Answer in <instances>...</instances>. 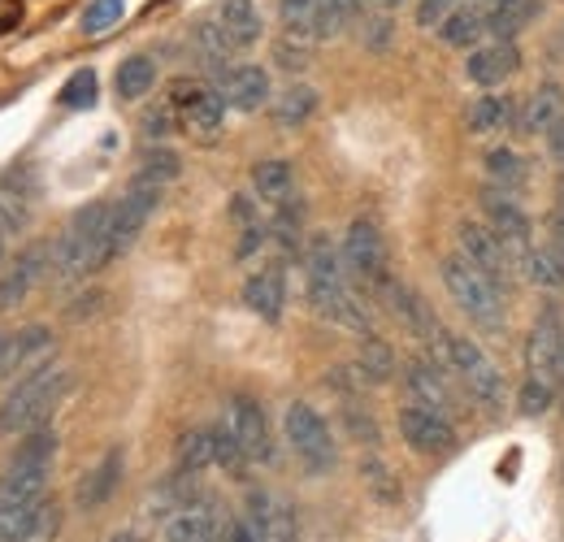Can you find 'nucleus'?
I'll use <instances>...</instances> for the list:
<instances>
[{
    "mask_svg": "<svg viewBox=\"0 0 564 542\" xmlns=\"http://www.w3.org/2000/svg\"><path fill=\"white\" fill-rule=\"evenodd\" d=\"M109 217H113V204H87L70 217V226L53 243V273L62 282H78V278L109 265V257H105Z\"/></svg>",
    "mask_w": 564,
    "mask_h": 542,
    "instance_id": "obj_1",
    "label": "nucleus"
},
{
    "mask_svg": "<svg viewBox=\"0 0 564 542\" xmlns=\"http://www.w3.org/2000/svg\"><path fill=\"white\" fill-rule=\"evenodd\" d=\"M66 391H70V373H66V369H53V365H44V369L18 378V387H13V391L4 395V404H0V438L44 430Z\"/></svg>",
    "mask_w": 564,
    "mask_h": 542,
    "instance_id": "obj_2",
    "label": "nucleus"
},
{
    "mask_svg": "<svg viewBox=\"0 0 564 542\" xmlns=\"http://www.w3.org/2000/svg\"><path fill=\"white\" fill-rule=\"evenodd\" d=\"M438 273H443L447 295L460 304V313H465L474 326H482V330H499V326H503V286L491 282L474 261H465V257H443V261H438Z\"/></svg>",
    "mask_w": 564,
    "mask_h": 542,
    "instance_id": "obj_3",
    "label": "nucleus"
},
{
    "mask_svg": "<svg viewBox=\"0 0 564 542\" xmlns=\"http://www.w3.org/2000/svg\"><path fill=\"white\" fill-rule=\"evenodd\" d=\"M53 456H57V434L48 425L35 434H22V447L13 452L4 481H0V503H44Z\"/></svg>",
    "mask_w": 564,
    "mask_h": 542,
    "instance_id": "obj_4",
    "label": "nucleus"
},
{
    "mask_svg": "<svg viewBox=\"0 0 564 542\" xmlns=\"http://www.w3.org/2000/svg\"><path fill=\"white\" fill-rule=\"evenodd\" d=\"M430 347L438 351L443 369H452V373L469 387V395H474L478 404H487V408L503 404V378H499V369H495L491 360L482 356V347H474V343L452 335V330H438V339L430 343Z\"/></svg>",
    "mask_w": 564,
    "mask_h": 542,
    "instance_id": "obj_5",
    "label": "nucleus"
},
{
    "mask_svg": "<svg viewBox=\"0 0 564 542\" xmlns=\"http://www.w3.org/2000/svg\"><path fill=\"white\" fill-rule=\"evenodd\" d=\"M282 430H286V443L291 452L313 469V474H326L335 465V434L326 425V416L308 404H291L282 416Z\"/></svg>",
    "mask_w": 564,
    "mask_h": 542,
    "instance_id": "obj_6",
    "label": "nucleus"
},
{
    "mask_svg": "<svg viewBox=\"0 0 564 542\" xmlns=\"http://www.w3.org/2000/svg\"><path fill=\"white\" fill-rule=\"evenodd\" d=\"M156 204H161V183L135 178V183L127 187V196L113 204V217H109V243H105V257H109V261L122 257V252L140 239V230L148 226V217H152Z\"/></svg>",
    "mask_w": 564,
    "mask_h": 542,
    "instance_id": "obj_7",
    "label": "nucleus"
},
{
    "mask_svg": "<svg viewBox=\"0 0 564 542\" xmlns=\"http://www.w3.org/2000/svg\"><path fill=\"white\" fill-rule=\"evenodd\" d=\"M344 261H348V273L360 278L365 286H373V291H382V282L391 278L387 270V243H382V230L369 221V217H356L352 226H348V235H344Z\"/></svg>",
    "mask_w": 564,
    "mask_h": 542,
    "instance_id": "obj_8",
    "label": "nucleus"
},
{
    "mask_svg": "<svg viewBox=\"0 0 564 542\" xmlns=\"http://www.w3.org/2000/svg\"><path fill=\"white\" fill-rule=\"evenodd\" d=\"M304 291H308V304H313L317 317H326V322H335L344 330H356V335L373 330L369 308L360 304V295L348 282H304Z\"/></svg>",
    "mask_w": 564,
    "mask_h": 542,
    "instance_id": "obj_9",
    "label": "nucleus"
},
{
    "mask_svg": "<svg viewBox=\"0 0 564 542\" xmlns=\"http://www.w3.org/2000/svg\"><path fill=\"white\" fill-rule=\"evenodd\" d=\"M456 243H460V257H465V261H474V265L487 273L491 282L508 286V273H512V252H508V243L495 235L491 226H482V221L465 217V221L456 226Z\"/></svg>",
    "mask_w": 564,
    "mask_h": 542,
    "instance_id": "obj_10",
    "label": "nucleus"
},
{
    "mask_svg": "<svg viewBox=\"0 0 564 542\" xmlns=\"http://www.w3.org/2000/svg\"><path fill=\"white\" fill-rule=\"evenodd\" d=\"M213 91L226 100V109H239V113H257L265 100H270V69L252 66V62H239V66H217L213 74Z\"/></svg>",
    "mask_w": 564,
    "mask_h": 542,
    "instance_id": "obj_11",
    "label": "nucleus"
},
{
    "mask_svg": "<svg viewBox=\"0 0 564 542\" xmlns=\"http://www.w3.org/2000/svg\"><path fill=\"white\" fill-rule=\"evenodd\" d=\"M174 113L196 139H213L226 122V100L205 83H174Z\"/></svg>",
    "mask_w": 564,
    "mask_h": 542,
    "instance_id": "obj_12",
    "label": "nucleus"
},
{
    "mask_svg": "<svg viewBox=\"0 0 564 542\" xmlns=\"http://www.w3.org/2000/svg\"><path fill=\"white\" fill-rule=\"evenodd\" d=\"M400 434L413 452L422 456H443L456 447V425L447 421V412L425 404H404L400 408Z\"/></svg>",
    "mask_w": 564,
    "mask_h": 542,
    "instance_id": "obj_13",
    "label": "nucleus"
},
{
    "mask_svg": "<svg viewBox=\"0 0 564 542\" xmlns=\"http://www.w3.org/2000/svg\"><path fill=\"white\" fill-rule=\"evenodd\" d=\"M226 421H230V430L239 434V443H243L248 460H257V465H274L270 421H265V408L257 404L252 395H230V404H226Z\"/></svg>",
    "mask_w": 564,
    "mask_h": 542,
    "instance_id": "obj_14",
    "label": "nucleus"
},
{
    "mask_svg": "<svg viewBox=\"0 0 564 542\" xmlns=\"http://www.w3.org/2000/svg\"><path fill=\"white\" fill-rule=\"evenodd\" d=\"M279 18L282 26H286V35L291 40H304V44L330 40V35H339L348 26L326 0H279Z\"/></svg>",
    "mask_w": 564,
    "mask_h": 542,
    "instance_id": "obj_15",
    "label": "nucleus"
},
{
    "mask_svg": "<svg viewBox=\"0 0 564 542\" xmlns=\"http://www.w3.org/2000/svg\"><path fill=\"white\" fill-rule=\"evenodd\" d=\"M482 204H487V217H491V230L508 243V252L521 261L525 252H530V243H534V230H530V217H525V208L512 200L508 192H499V187H487L482 192Z\"/></svg>",
    "mask_w": 564,
    "mask_h": 542,
    "instance_id": "obj_16",
    "label": "nucleus"
},
{
    "mask_svg": "<svg viewBox=\"0 0 564 542\" xmlns=\"http://www.w3.org/2000/svg\"><path fill=\"white\" fill-rule=\"evenodd\" d=\"M48 265H53V248H44V243L22 248V252L13 257V265L0 273V308L22 304V300L40 286V278H48Z\"/></svg>",
    "mask_w": 564,
    "mask_h": 542,
    "instance_id": "obj_17",
    "label": "nucleus"
},
{
    "mask_svg": "<svg viewBox=\"0 0 564 542\" xmlns=\"http://www.w3.org/2000/svg\"><path fill=\"white\" fill-rule=\"evenodd\" d=\"M561 351H564L561 322H556V313H543L530 326V339H525V369H530V378L561 382Z\"/></svg>",
    "mask_w": 564,
    "mask_h": 542,
    "instance_id": "obj_18",
    "label": "nucleus"
},
{
    "mask_svg": "<svg viewBox=\"0 0 564 542\" xmlns=\"http://www.w3.org/2000/svg\"><path fill=\"white\" fill-rule=\"evenodd\" d=\"M221 534V517L209 499H192L183 508H174L165 517V530H161V542H217Z\"/></svg>",
    "mask_w": 564,
    "mask_h": 542,
    "instance_id": "obj_19",
    "label": "nucleus"
},
{
    "mask_svg": "<svg viewBox=\"0 0 564 542\" xmlns=\"http://www.w3.org/2000/svg\"><path fill=\"white\" fill-rule=\"evenodd\" d=\"M517 66H521L517 44H512V40H495V44H478V48L465 57V78L478 83V87H499Z\"/></svg>",
    "mask_w": 564,
    "mask_h": 542,
    "instance_id": "obj_20",
    "label": "nucleus"
},
{
    "mask_svg": "<svg viewBox=\"0 0 564 542\" xmlns=\"http://www.w3.org/2000/svg\"><path fill=\"white\" fill-rule=\"evenodd\" d=\"M48 356H53V330L48 326H26V330H18L13 343H9V356H4V369L0 373H9L18 382V378L44 369Z\"/></svg>",
    "mask_w": 564,
    "mask_h": 542,
    "instance_id": "obj_21",
    "label": "nucleus"
},
{
    "mask_svg": "<svg viewBox=\"0 0 564 542\" xmlns=\"http://www.w3.org/2000/svg\"><path fill=\"white\" fill-rule=\"evenodd\" d=\"M378 295H382V300H387V304L395 308V317H400V322H404V326H409V330H413V335H417L422 343H434V339H438V330H443V326H438V322L430 317L425 300L417 295V291H413V286H404V282H395V278H387Z\"/></svg>",
    "mask_w": 564,
    "mask_h": 542,
    "instance_id": "obj_22",
    "label": "nucleus"
},
{
    "mask_svg": "<svg viewBox=\"0 0 564 542\" xmlns=\"http://www.w3.org/2000/svg\"><path fill=\"white\" fill-rule=\"evenodd\" d=\"M404 387H409V395H413V404H425V408H438V412H447L452 416V391H447V369L434 360H409L404 365Z\"/></svg>",
    "mask_w": 564,
    "mask_h": 542,
    "instance_id": "obj_23",
    "label": "nucleus"
},
{
    "mask_svg": "<svg viewBox=\"0 0 564 542\" xmlns=\"http://www.w3.org/2000/svg\"><path fill=\"white\" fill-rule=\"evenodd\" d=\"M487 35H491V26H487V9L482 4H456L447 13V22L438 26V40L447 48H465V53H474Z\"/></svg>",
    "mask_w": 564,
    "mask_h": 542,
    "instance_id": "obj_24",
    "label": "nucleus"
},
{
    "mask_svg": "<svg viewBox=\"0 0 564 542\" xmlns=\"http://www.w3.org/2000/svg\"><path fill=\"white\" fill-rule=\"evenodd\" d=\"M243 304L261 317V322H279L282 304H286V282L282 270H257L243 282Z\"/></svg>",
    "mask_w": 564,
    "mask_h": 542,
    "instance_id": "obj_25",
    "label": "nucleus"
},
{
    "mask_svg": "<svg viewBox=\"0 0 564 542\" xmlns=\"http://www.w3.org/2000/svg\"><path fill=\"white\" fill-rule=\"evenodd\" d=\"M122 465H127V460H122V447H109L105 460L78 481V508H100V503H109L113 490H118V481H122Z\"/></svg>",
    "mask_w": 564,
    "mask_h": 542,
    "instance_id": "obj_26",
    "label": "nucleus"
},
{
    "mask_svg": "<svg viewBox=\"0 0 564 542\" xmlns=\"http://www.w3.org/2000/svg\"><path fill=\"white\" fill-rule=\"evenodd\" d=\"M217 18H221V26H226V35L235 40L239 53L252 48V44L265 35V22H261L257 0H221V4H217Z\"/></svg>",
    "mask_w": 564,
    "mask_h": 542,
    "instance_id": "obj_27",
    "label": "nucleus"
},
{
    "mask_svg": "<svg viewBox=\"0 0 564 542\" xmlns=\"http://www.w3.org/2000/svg\"><path fill=\"white\" fill-rule=\"evenodd\" d=\"M304 273H308V282H348L344 248H335L330 235H313L304 243Z\"/></svg>",
    "mask_w": 564,
    "mask_h": 542,
    "instance_id": "obj_28",
    "label": "nucleus"
},
{
    "mask_svg": "<svg viewBox=\"0 0 564 542\" xmlns=\"http://www.w3.org/2000/svg\"><path fill=\"white\" fill-rule=\"evenodd\" d=\"M192 48L209 62V66H226L239 48H235V40L226 35V26H221V18L217 13H209V18H200L196 26H192Z\"/></svg>",
    "mask_w": 564,
    "mask_h": 542,
    "instance_id": "obj_29",
    "label": "nucleus"
},
{
    "mask_svg": "<svg viewBox=\"0 0 564 542\" xmlns=\"http://www.w3.org/2000/svg\"><path fill=\"white\" fill-rule=\"evenodd\" d=\"M252 192H257L265 204L291 200V192H295V174H291V165H286V161H261V165L252 170Z\"/></svg>",
    "mask_w": 564,
    "mask_h": 542,
    "instance_id": "obj_30",
    "label": "nucleus"
},
{
    "mask_svg": "<svg viewBox=\"0 0 564 542\" xmlns=\"http://www.w3.org/2000/svg\"><path fill=\"white\" fill-rule=\"evenodd\" d=\"M152 83H156V62H152V57H143V53H135V57H127V62L118 66L113 91H118L122 100H140V96L152 91Z\"/></svg>",
    "mask_w": 564,
    "mask_h": 542,
    "instance_id": "obj_31",
    "label": "nucleus"
},
{
    "mask_svg": "<svg viewBox=\"0 0 564 542\" xmlns=\"http://www.w3.org/2000/svg\"><path fill=\"white\" fill-rule=\"evenodd\" d=\"M512 127V100L503 96H482L469 105V131L474 136H499Z\"/></svg>",
    "mask_w": 564,
    "mask_h": 542,
    "instance_id": "obj_32",
    "label": "nucleus"
},
{
    "mask_svg": "<svg viewBox=\"0 0 564 542\" xmlns=\"http://www.w3.org/2000/svg\"><path fill=\"white\" fill-rule=\"evenodd\" d=\"M561 118H564V91L556 83H539V91H534V100H530V109H525V127L547 136Z\"/></svg>",
    "mask_w": 564,
    "mask_h": 542,
    "instance_id": "obj_33",
    "label": "nucleus"
},
{
    "mask_svg": "<svg viewBox=\"0 0 564 542\" xmlns=\"http://www.w3.org/2000/svg\"><path fill=\"white\" fill-rule=\"evenodd\" d=\"M313 113H317V91L304 87V83H291L279 96V105H274V122H279V127H300V122H308Z\"/></svg>",
    "mask_w": 564,
    "mask_h": 542,
    "instance_id": "obj_34",
    "label": "nucleus"
},
{
    "mask_svg": "<svg viewBox=\"0 0 564 542\" xmlns=\"http://www.w3.org/2000/svg\"><path fill=\"white\" fill-rule=\"evenodd\" d=\"M213 465V425L205 430H187L178 438V474H200Z\"/></svg>",
    "mask_w": 564,
    "mask_h": 542,
    "instance_id": "obj_35",
    "label": "nucleus"
},
{
    "mask_svg": "<svg viewBox=\"0 0 564 542\" xmlns=\"http://www.w3.org/2000/svg\"><path fill=\"white\" fill-rule=\"evenodd\" d=\"M530 13H534V0H499L495 9H487V26L499 40H512L530 22Z\"/></svg>",
    "mask_w": 564,
    "mask_h": 542,
    "instance_id": "obj_36",
    "label": "nucleus"
},
{
    "mask_svg": "<svg viewBox=\"0 0 564 542\" xmlns=\"http://www.w3.org/2000/svg\"><path fill=\"white\" fill-rule=\"evenodd\" d=\"M213 465H221L226 474H239L248 465V452H243V443L226 416H221V425H213Z\"/></svg>",
    "mask_w": 564,
    "mask_h": 542,
    "instance_id": "obj_37",
    "label": "nucleus"
},
{
    "mask_svg": "<svg viewBox=\"0 0 564 542\" xmlns=\"http://www.w3.org/2000/svg\"><path fill=\"white\" fill-rule=\"evenodd\" d=\"M96 96H100V78H96V69L91 66L74 69L70 78H66V87H62V105H66L70 113L91 109V105H96Z\"/></svg>",
    "mask_w": 564,
    "mask_h": 542,
    "instance_id": "obj_38",
    "label": "nucleus"
},
{
    "mask_svg": "<svg viewBox=\"0 0 564 542\" xmlns=\"http://www.w3.org/2000/svg\"><path fill=\"white\" fill-rule=\"evenodd\" d=\"M487 174L495 178V187H521V178H525V161H521V152L517 148H491L487 152Z\"/></svg>",
    "mask_w": 564,
    "mask_h": 542,
    "instance_id": "obj_39",
    "label": "nucleus"
},
{
    "mask_svg": "<svg viewBox=\"0 0 564 542\" xmlns=\"http://www.w3.org/2000/svg\"><path fill=\"white\" fill-rule=\"evenodd\" d=\"M360 378L365 382H387L391 373H395V356H391V347L382 339H365V347H360Z\"/></svg>",
    "mask_w": 564,
    "mask_h": 542,
    "instance_id": "obj_40",
    "label": "nucleus"
},
{
    "mask_svg": "<svg viewBox=\"0 0 564 542\" xmlns=\"http://www.w3.org/2000/svg\"><path fill=\"white\" fill-rule=\"evenodd\" d=\"M178 170H183V161L170 148H148L140 161V178H148V183H174Z\"/></svg>",
    "mask_w": 564,
    "mask_h": 542,
    "instance_id": "obj_41",
    "label": "nucleus"
},
{
    "mask_svg": "<svg viewBox=\"0 0 564 542\" xmlns=\"http://www.w3.org/2000/svg\"><path fill=\"white\" fill-rule=\"evenodd\" d=\"M122 13H127V0H91V4L83 9V31H87V35L109 31Z\"/></svg>",
    "mask_w": 564,
    "mask_h": 542,
    "instance_id": "obj_42",
    "label": "nucleus"
},
{
    "mask_svg": "<svg viewBox=\"0 0 564 542\" xmlns=\"http://www.w3.org/2000/svg\"><path fill=\"white\" fill-rule=\"evenodd\" d=\"M556 404V391H552V382H543V378H530L525 387H521V412L525 416H543L547 408Z\"/></svg>",
    "mask_w": 564,
    "mask_h": 542,
    "instance_id": "obj_43",
    "label": "nucleus"
},
{
    "mask_svg": "<svg viewBox=\"0 0 564 542\" xmlns=\"http://www.w3.org/2000/svg\"><path fill=\"white\" fill-rule=\"evenodd\" d=\"M274 62H279V66L286 69V74L304 69V66H308V44H304V40H291V35H286V40H279V44H274Z\"/></svg>",
    "mask_w": 564,
    "mask_h": 542,
    "instance_id": "obj_44",
    "label": "nucleus"
},
{
    "mask_svg": "<svg viewBox=\"0 0 564 542\" xmlns=\"http://www.w3.org/2000/svg\"><path fill=\"white\" fill-rule=\"evenodd\" d=\"M217 542H265V534H261V525L243 512V517H235V521H226V525H221Z\"/></svg>",
    "mask_w": 564,
    "mask_h": 542,
    "instance_id": "obj_45",
    "label": "nucleus"
},
{
    "mask_svg": "<svg viewBox=\"0 0 564 542\" xmlns=\"http://www.w3.org/2000/svg\"><path fill=\"white\" fill-rule=\"evenodd\" d=\"M452 9H456V0H417V26L422 31H438Z\"/></svg>",
    "mask_w": 564,
    "mask_h": 542,
    "instance_id": "obj_46",
    "label": "nucleus"
},
{
    "mask_svg": "<svg viewBox=\"0 0 564 542\" xmlns=\"http://www.w3.org/2000/svg\"><path fill=\"white\" fill-rule=\"evenodd\" d=\"M174 105H161V109H152L148 118H143V136L148 139H165L170 136V127H174V113H170Z\"/></svg>",
    "mask_w": 564,
    "mask_h": 542,
    "instance_id": "obj_47",
    "label": "nucleus"
},
{
    "mask_svg": "<svg viewBox=\"0 0 564 542\" xmlns=\"http://www.w3.org/2000/svg\"><path fill=\"white\" fill-rule=\"evenodd\" d=\"M360 474L373 481V490H378L382 499H400V490H391L395 481H391V474H387V469H382L378 460H365V465H360Z\"/></svg>",
    "mask_w": 564,
    "mask_h": 542,
    "instance_id": "obj_48",
    "label": "nucleus"
},
{
    "mask_svg": "<svg viewBox=\"0 0 564 542\" xmlns=\"http://www.w3.org/2000/svg\"><path fill=\"white\" fill-rule=\"evenodd\" d=\"M230 217H235L243 230H252V226H265V221L257 217V208H252V200H248V196H235V204H230Z\"/></svg>",
    "mask_w": 564,
    "mask_h": 542,
    "instance_id": "obj_49",
    "label": "nucleus"
},
{
    "mask_svg": "<svg viewBox=\"0 0 564 542\" xmlns=\"http://www.w3.org/2000/svg\"><path fill=\"white\" fill-rule=\"evenodd\" d=\"M348 430H352L356 438H365V443H378V430H373V421H369L365 412H356V408H348Z\"/></svg>",
    "mask_w": 564,
    "mask_h": 542,
    "instance_id": "obj_50",
    "label": "nucleus"
},
{
    "mask_svg": "<svg viewBox=\"0 0 564 542\" xmlns=\"http://www.w3.org/2000/svg\"><path fill=\"white\" fill-rule=\"evenodd\" d=\"M18 22H22V4L18 0H0V35L13 31Z\"/></svg>",
    "mask_w": 564,
    "mask_h": 542,
    "instance_id": "obj_51",
    "label": "nucleus"
},
{
    "mask_svg": "<svg viewBox=\"0 0 564 542\" xmlns=\"http://www.w3.org/2000/svg\"><path fill=\"white\" fill-rule=\"evenodd\" d=\"M369 31H373V35H369V44H373V48H387V44H391V22H387V18H382V22H373Z\"/></svg>",
    "mask_w": 564,
    "mask_h": 542,
    "instance_id": "obj_52",
    "label": "nucleus"
},
{
    "mask_svg": "<svg viewBox=\"0 0 564 542\" xmlns=\"http://www.w3.org/2000/svg\"><path fill=\"white\" fill-rule=\"evenodd\" d=\"M326 4H330V9H335L344 22H352L356 13H360V4H365V0H326Z\"/></svg>",
    "mask_w": 564,
    "mask_h": 542,
    "instance_id": "obj_53",
    "label": "nucleus"
},
{
    "mask_svg": "<svg viewBox=\"0 0 564 542\" xmlns=\"http://www.w3.org/2000/svg\"><path fill=\"white\" fill-rule=\"evenodd\" d=\"M547 143H552V152H556V156H564V118L547 131Z\"/></svg>",
    "mask_w": 564,
    "mask_h": 542,
    "instance_id": "obj_54",
    "label": "nucleus"
},
{
    "mask_svg": "<svg viewBox=\"0 0 564 542\" xmlns=\"http://www.w3.org/2000/svg\"><path fill=\"white\" fill-rule=\"evenodd\" d=\"M552 239H556V243L564 248V208L556 213V217H552Z\"/></svg>",
    "mask_w": 564,
    "mask_h": 542,
    "instance_id": "obj_55",
    "label": "nucleus"
},
{
    "mask_svg": "<svg viewBox=\"0 0 564 542\" xmlns=\"http://www.w3.org/2000/svg\"><path fill=\"white\" fill-rule=\"evenodd\" d=\"M109 542H140V539H135L131 530H122V534H113V539H109Z\"/></svg>",
    "mask_w": 564,
    "mask_h": 542,
    "instance_id": "obj_56",
    "label": "nucleus"
},
{
    "mask_svg": "<svg viewBox=\"0 0 564 542\" xmlns=\"http://www.w3.org/2000/svg\"><path fill=\"white\" fill-rule=\"evenodd\" d=\"M4 356H9V339L0 335V369H4Z\"/></svg>",
    "mask_w": 564,
    "mask_h": 542,
    "instance_id": "obj_57",
    "label": "nucleus"
},
{
    "mask_svg": "<svg viewBox=\"0 0 564 542\" xmlns=\"http://www.w3.org/2000/svg\"><path fill=\"white\" fill-rule=\"evenodd\" d=\"M4 239H9V230H4V221H0V261H4Z\"/></svg>",
    "mask_w": 564,
    "mask_h": 542,
    "instance_id": "obj_58",
    "label": "nucleus"
},
{
    "mask_svg": "<svg viewBox=\"0 0 564 542\" xmlns=\"http://www.w3.org/2000/svg\"><path fill=\"white\" fill-rule=\"evenodd\" d=\"M378 4H382V9H395V4H404V0H378Z\"/></svg>",
    "mask_w": 564,
    "mask_h": 542,
    "instance_id": "obj_59",
    "label": "nucleus"
},
{
    "mask_svg": "<svg viewBox=\"0 0 564 542\" xmlns=\"http://www.w3.org/2000/svg\"><path fill=\"white\" fill-rule=\"evenodd\" d=\"M474 4H482V9H495V4H499V0H474Z\"/></svg>",
    "mask_w": 564,
    "mask_h": 542,
    "instance_id": "obj_60",
    "label": "nucleus"
}]
</instances>
